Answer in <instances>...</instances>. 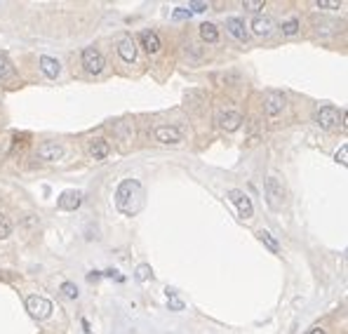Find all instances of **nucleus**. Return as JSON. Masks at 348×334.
<instances>
[{"label": "nucleus", "mask_w": 348, "mask_h": 334, "mask_svg": "<svg viewBox=\"0 0 348 334\" xmlns=\"http://www.w3.org/2000/svg\"><path fill=\"white\" fill-rule=\"evenodd\" d=\"M316 7H320V10H339L341 2L339 0H316Z\"/></svg>", "instance_id": "25"}, {"label": "nucleus", "mask_w": 348, "mask_h": 334, "mask_svg": "<svg viewBox=\"0 0 348 334\" xmlns=\"http://www.w3.org/2000/svg\"><path fill=\"white\" fill-rule=\"evenodd\" d=\"M62 292H63V297H66V299H78V287H75L73 282H63Z\"/></svg>", "instance_id": "24"}, {"label": "nucleus", "mask_w": 348, "mask_h": 334, "mask_svg": "<svg viewBox=\"0 0 348 334\" xmlns=\"http://www.w3.org/2000/svg\"><path fill=\"white\" fill-rule=\"evenodd\" d=\"M190 14H193V12L186 10V7H177V10L172 12V19H177V22H179V19H189Z\"/></svg>", "instance_id": "29"}, {"label": "nucleus", "mask_w": 348, "mask_h": 334, "mask_svg": "<svg viewBox=\"0 0 348 334\" xmlns=\"http://www.w3.org/2000/svg\"><path fill=\"white\" fill-rule=\"evenodd\" d=\"M226 29H228V33H231L233 38H238V40H243V43H247V31H245V22L243 19H238V17H231V19H226Z\"/></svg>", "instance_id": "15"}, {"label": "nucleus", "mask_w": 348, "mask_h": 334, "mask_svg": "<svg viewBox=\"0 0 348 334\" xmlns=\"http://www.w3.org/2000/svg\"><path fill=\"white\" fill-rule=\"evenodd\" d=\"M285 108V94L278 92V90H268L264 94V111L268 118H275L278 113H283Z\"/></svg>", "instance_id": "7"}, {"label": "nucleus", "mask_w": 348, "mask_h": 334, "mask_svg": "<svg viewBox=\"0 0 348 334\" xmlns=\"http://www.w3.org/2000/svg\"><path fill=\"white\" fill-rule=\"evenodd\" d=\"M141 45H144V50L151 54H156L162 47L160 45V38H158V33H153V31H144L141 33Z\"/></svg>", "instance_id": "17"}, {"label": "nucleus", "mask_w": 348, "mask_h": 334, "mask_svg": "<svg viewBox=\"0 0 348 334\" xmlns=\"http://www.w3.org/2000/svg\"><path fill=\"white\" fill-rule=\"evenodd\" d=\"M167 306L169 311H184V302L179 299V294L174 290H167Z\"/></svg>", "instance_id": "21"}, {"label": "nucleus", "mask_w": 348, "mask_h": 334, "mask_svg": "<svg viewBox=\"0 0 348 334\" xmlns=\"http://www.w3.org/2000/svg\"><path fill=\"white\" fill-rule=\"evenodd\" d=\"M134 278H137L139 282H148L151 278H153V271H151L148 264H141V266L137 269V275H134Z\"/></svg>", "instance_id": "22"}, {"label": "nucleus", "mask_w": 348, "mask_h": 334, "mask_svg": "<svg viewBox=\"0 0 348 334\" xmlns=\"http://www.w3.org/2000/svg\"><path fill=\"white\" fill-rule=\"evenodd\" d=\"M83 66H85V71L87 73H101L104 71V66H106V61H104V54L99 52L96 47H85L83 50Z\"/></svg>", "instance_id": "5"}, {"label": "nucleus", "mask_w": 348, "mask_h": 334, "mask_svg": "<svg viewBox=\"0 0 348 334\" xmlns=\"http://www.w3.org/2000/svg\"><path fill=\"white\" fill-rule=\"evenodd\" d=\"M250 26H252V31L256 33V35H264V38H266V35H271L273 29H275L273 19H271V17H261V14H259V17H254Z\"/></svg>", "instance_id": "13"}, {"label": "nucleus", "mask_w": 348, "mask_h": 334, "mask_svg": "<svg viewBox=\"0 0 348 334\" xmlns=\"http://www.w3.org/2000/svg\"><path fill=\"white\" fill-rule=\"evenodd\" d=\"M87 151H90V155H92L95 160H104L106 155L111 153V144L106 139H92L90 146H87Z\"/></svg>", "instance_id": "14"}, {"label": "nucleus", "mask_w": 348, "mask_h": 334, "mask_svg": "<svg viewBox=\"0 0 348 334\" xmlns=\"http://www.w3.org/2000/svg\"><path fill=\"white\" fill-rule=\"evenodd\" d=\"M116 207L120 214L125 216H134L141 212L144 207V188L137 179H125L120 182L116 191Z\"/></svg>", "instance_id": "1"}, {"label": "nucleus", "mask_w": 348, "mask_h": 334, "mask_svg": "<svg viewBox=\"0 0 348 334\" xmlns=\"http://www.w3.org/2000/svg\"><path fill=\"white\" fill-rule=\"evenodd\" d=\"M226 195H228V200H231L233 205L238 207V214L243 216V219H252L254 205H252V200H250V195L245 193V191H240V188H231Z\"/></svg>", "instance_id": "4"}, {"label": "nucleus", "mask_w": 348, "mask_h": 334, "mask_svg": "<svg viewBox=\"0 0 348 334\" xmlns=\"http://www.w3.org/2000/svg\"><path fill=\"white\" fill-rule=\"evenodd\" d=\"M38 64H40V71L47 78H57V76H59V71H62V68H59V61L52 59V57H47V54H42Z\"/></svg>", "instance_id": "16"}, {"label": "nucleus", "mask_w": 348, "mask_h": 334, "mask_svg": "<svg viewBox=\"0 0 348 334\" xmlns=\"http://www.w3.org/2000/svg\"><path fill=\"white\" fill-rule=\"evenodd\" d=\"M334 160H337L339 165H341V167H346V165H348V146H346V144H344V146H341V149L337 151Z\"/></svg>", "instance_id": "28"}, {"label": "nucleus", "mask_w": 348, "mask_h": 334, "mask_svg": "<svg viewBox=\"0 0 348 334\" xmlns=\"http://www.w3.org/2000/svg\"><path fill=\"white\" fill-rule=\"evenodd\" d=\"M306 334H327V332H325L322 327H313V330H308Z\"/></svg>", "instance_id": "31"}, {"label": "nucleus", "mask_w": 348, "mask_h": 334, "mask_svg": "<svg viewBox=\"0 0 348 334\" xmlns=\"http://www.w3.org/2000/svg\"><path fill=\"white\" fill-rule=\"evenodd\" d=\"M217 122L226 132H235V129H240V125H243V113L235 111V108H223V111L217 113Z\"/></svg>", "instance_id": "6"}, {"label": "nucleus", "mask_w": 348, "mask_h": 334, "mask_svg": "<svg viewBox=\"0 0 348 334\" xmlns=\"http://www.w3.org/2000/svg\"><path fill=\"white\" fill-rule=\"evenodd\" d=\"M26 311L31 313L35 320H47L52 315V302L40 297V294H33L26 299Z\"/></svg>", "instance_id": "3"}, {"label": "nucleus", "mask_w": 348, "mask_h": 334, "mask_svg": "<svg viewBox=\"0 0 348 334\" xmlns=\"http://www.w3.org/2000/svg\"><path fill=\"white\" fill-rule=\"evenodd\" d=\"M256 236H259V240H261V243H264L266 247H268V249H271V252H273V254H278V252H280V245H278V240H275V238L271 236L268 231H259Z\"/></svg>", "instance_id": "20"}, {"label": "nucleus", "mask_w": 348, "mask_h": 334, "mask_svg": "<svg viewBox=\"0 0 348 334\" xmlns=\"http://www.w3.org/2000/svg\"><path fill=\"white\" fill-rule=\"evenodd\" d=\"M83 203V193L80 191H63L59 195V200H57V207L63 210V212H75L78 207Z\"/></svg>", "instance_id": "11"}, {"label": "nucleus", "mask_w": 348, "mask_h": 334, "mask_svg": "<svg viewBox=\"0 0 348 334\" xmlns=\"http://www.w3.org/2000/svg\"><path fill=\"white\" fill-rule=\"evenodd\" d=\"M10 233H12V221L5 214H0V240L10 238Z\"/></svg>", "instance_id": "23"}, {"label": "nucleus", "mask_w": 348, "mask_h": 334, "mask_svg": "<svg viewBox=\"0 0 348 334\" xmlns=\"http://www.w3.org/2000/svg\"><path fill=\"white\" fill-rule=\"evenodd\" d=\"M118 54H120V59L125 61V64H132L134 59H137V45L134 40L125 35V38H120V43H118Z\"/></svg>", "instance_id": "12"}, {"label": "nucleus", "mask_w": 348, "mask_h": 334, "mask_svg": "<svg viewBox=\"0 0 348 334\" xmlns=\"http://www.w3.org/2000/svg\"><path fill=\"white\" fill-rule=\"evenodd\" d=\"M189 7L193 12H205V10H207V2H190Z\"/></svg>", "instance_id": "30"}, {"label": "nucleus", "mask_w": 348, "mask_h": 334, "mask_svg": "<svg viewBox=\"0 0 348 334\" xmlns=\"http://www.w3.org/2000/svg\"><path fill=\"white\" fill-rule=\"evenodd\" d=\"M200 38L205 43H217L219 40V31H217V26L214 24H202L200 26Z\"/></svg>", "instance_id": "19"}, {"label": "nucleus", "mask_w": 348, "mask_h": 334, "mask_svg": "<svg viewBox=\"0 0 348 334\" xmlns=\"http://www.w3.org/2000/svg\"><path fill=\"white\" fill-rule=\"evenodd\" d=\"M296 31H299V19H287V22L283 24V33H285V35H294Z\"/></svg>", "instance_id": "26"}, {"label": "nucleus", "mask_w": 348, "mask_h": 334, "mask_svg": "<svg viewBox=\"0 0 348 334\" xmlns=\"http://www.w3.org/2000/svg\"><path fill=\"white\" fill-rule=\"evenodd\" d=\"M339 118H341V111L334 106H322L320 111L316 113V122L320 125L322 129H332V127H337V122Z\"/></svg>", "instance_id": "8"}, {"label": "nucleus", "mask_w": 348, "mask_h": 334, "mask_svg": "<svg viewBox=\"0 0 348 334\" xmlns=\"http://www.w3.org/2000/svg\"><path fill=\"white\" fill-rule=\"evenodd\" d=\"M243 7H245V10L256 12V10H264L266 2H264V0H243Z\"/></svg>", "instance_id": "27"}, {"label": "nucleus", "mask_w": 348, "mask_h": 334, "mask_svg": "<svg viewBox=\"0 0 348 334\" xmlns=\"http://www.w3.org/2000/svg\"><path fill=\"white\" fill-rule=\"evenodd\" d=\"M63 155V149L62 144H57V141H42L40 146H38V158L42 162H54L59 160Z\"/></svg>", "instance_id": "10"}, {"label": "nucleus", "mask_w": 348, "mask_h": 334, "mask_svg": "<svg viewBox=\"0 0 348 334\" xmlns=\"http://www.w3.org/2000/svg\"><path fill=\"white\" fill-rule=\"evenodd\" d=\"M264 193H266V203L271 210H283L285 205V188H283V183L278 182L275 177H268L264 182Z\"/></svg>", "instance_id": "2"}, {"label": "nucleus", "mask_w": 348, "mask_h": 334, "mask_svg": "<svg viewBox=\"0 0 348 334\" xmlns=\"http://www.w3.org/2000/svg\"><path fill=\"white\" fill-rule=\"evenodd\" d=\"M153 134H156V141H160V144H179L184 139L181 129L174 127V125H158L153 129Z\"/></svg>", "instance_id": "9"}, {"label": "nucleus", "mask_w": 348, "mask_h": 334, "mask_svg": "<svg viewBox=\"0 0 348 334\" xmlns=\"http://www.w3.org/2000/svg\"><path fill=\"white\" fill-rule=\"evenodd\" d=\"M12 76H14V66H12V61L7 59V54L0 52V83H2V80H10Z\"/></svg>", "instance_id": "18"}]
</instances>
